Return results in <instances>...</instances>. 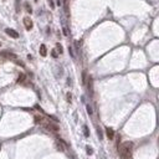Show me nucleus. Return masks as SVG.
<instances>
[{
    "mask_svg": "<svg viewBox=\"0 0 159 159\" xmlns=\"http://www.w3.org/2000/svg\"><path fill=\"white\" fill-rule=\"evenodd\" d=\"M68 51H70V54H71V56L72 57H75V54H73V51H72V49H71L70 46H68Z\"/></svg>",
    "mask_w": 159,
    "mask_h": 159,
    "instance_id": "nucleus-14",
    "label": "nucleus"
},
{
    "mask_svg": "<svg viewBox=\"0 0 159 159\" xmlns=\"http://www.w3.org/2000/svg\"><path fill=\"white\" fill-rule=\"evenodd\" d=\"M56 51L60 52V54H62V51H63V50H62V46H61L60 44H57L56 45Z\"/></svg>",
    "mask_w": 159,
    "mask_h": 159,
    "instance_id": "nucleus-12",
    "label": "nucleus"
},
{
    "mask_svg": "<svg viewBox=\"0 0 159 159\" xmlns=\"http://www.w3.org/2000/svg\"><path fill=\"white\" fill-rule=\"evenodd\" d=\"M5 33L8 34L10 38H13V39H18V38H19V34L16 33L14 29H5Z\"/></svg>",
    "mask_w": 159,
    "mask_h": 159,
    "instance_id": "nucleus-3",
    "label": "nucleus"
},
{
    "mask_svg": "<svg viewBox=\"0 0 159 159\" xmlns=\"http://www.w3.org/2000/svg\"><path fill=\"white\" fill-rule=\"evenodd\" d=\"M25 9H26V11H28V13H30V14H31V11H33V9L30 8V5H29V3H25Z\"/></svg>",
    "mask_w": 159,
    "mask_h": 159,
    "instance_id": "nucleus-11",
    "label": "nucleus"
},
{
    "mask_svg": "<svg viewBox=\"0 0 159 159\" xmlns=\"http://www.w3.org/2000/svg\"><path fill=\"white\" fill-rule=\"evenodd\" d=\"M67 101H71V94L70 93L67 94Z\"/></svg>",
    "mask_w": 159,
    "mask_h": 159,
    "instance_id": "nucleus-18",
    "label": "nucleus"
},
{
    "mask_svg": "<svg viewBox=\"0 0 159 159\" xmlns=\"http://www.w3.org/2000/svg\"><path fill=\"white\" fill-rule=\"evenodd\" d=\"M83 132H84V137H89V132L87 126H83Z\"/></svg>",
    "mask_w": 159,
    "mask_h": 159,
    "instance_id": "nucleus-10",
    "label": "nucleus"
},
{
    "mask_svg": "<svg viewBox=\"0 0 159 159\" xmlns=\"http://www.w3.org/2000/svg\"><path fill=\"white\" fill-rule=\"evenodd\" d=\"M35 1H38V0H35Z\"/></svg>",
    "mask_w": 159,
    "mask_h": 159,
    "instance_id": "nucleus-19",
    "label": "nucleus"
},
{
    "mask_svg": "<svg viewBox=\"0 0 159 159\" xmlns=\"http://www.w3.org/2000/svg\"><path fill=\"white\" fill-rule=\"evenodd\" d=\"M51 55H52V57H55V59H56V57H59V52H57L56 50H52Z\"/></svg>",
    "mask_w": 159,
    "mask_h": 159,
    "instance_id": "nucleus-13",
    "label": "nucleus"
},
{
    "mask_svg": "<svg viewBox=\"0 0 159 159\" xmlns=\"http://www.w3.org/2000/svg\"><path fill=\"white\" fill-rule=\"evenodd\" d=\"M63 33H65L66 36L68 35V30H67V28H66V26H63Z\"/></svg>",
    "mask_w": 159,
    "mask_h": 159,
    "instance_id": "nucleus-15",
    "label": "nucleus"
},
{
    "mask_svg": "<svg viewBox=\"0 0 159 159\" xmlns=\"http://www.w3.org/2000/svg\"><path fill=\"white\" fill-rule=\"evenodd\" d=\"M24 80H25V75H24V73H21V75L19 76V78H18V83H23Z\"/></svg>",
    "mask_w": 159,
    "mask_h": 159,
    "instance_id": "nucleus-9",
    "label": "nucleus"
},
{
    "mask_svg": "<svg viewBox=\"0 0 159 159\" xmlns=\"http://www.w3.org/2000/svg\"><path fill=\"white\" fill-rule=\"evenodd\" d=\"M24 25H25V29L26 30H31L33 29V21H31V19L29 16L24 18Z\"/></svg>",
    "mask_w": 159,
    "mask_h": 159,
    "instance_id": "nucleus-2",
    "label": "nucleus"
},
{
    "mask_svg": "<svg viewBox=\"0 0 159 159\" xmlns=\"http://www.w3.org/2000/svg\"><path fill=\"white\" fill-rule=\"evenodd\" d=\"M40 55H41V56H46L47 55V49H46V46H45V45H41V46H40Z\"/></svg>",
    "mask_w": 159,
    "mask_h": 159,
    "instance_id": "nucleus-7",
    "label": "nucleus"
},
{
    "mask_svg": "<svg viewBox=\"0 0 159 159\" xmlns=\"http://www.w3.org/2000/svg\"><path fill=\"white\" fill-rule=\"evenodd\" d=\"M0 46H1V44H0Z\"/></svg>",
    "mask_w": 159,
    "mask_h": 159,
    "instance_id": "nucleus-20",
    "label": "nucleus"
},
{
    "mask_svg": "<svg viewBox=\"0 0 159 159\" xmlns=\"http://www.w3.org/2000/svg\"><path fill=\"white\" fill-rule=\"evenodd\" d=\"M87 112H88L89 114H92V108L89 107V106H87Z\"/></svg>",
    "mask_w": 159,
    "mask_h": 159,
    "instance_id": "nucleus-17",
    "label": "nucleus"
},
{
    "mask_svg": "<svg viewBox=\"0 0 159 159\" xmlns=\"http://www.w3.org/2000/svg\"><path fill=\"white\" fill-rule=\"evenodd\" d=\"M132 148H133V144H132L131 142H124V143H122V144L118 147L119 157H121L122 159H131Z\"/></svg>",
    "mask_w": 159,
    "mask_h": 159,
    "instance_id": "nucleus-1",
    "label": "nucleus"
},
{
    "mask_svg": "<svg viewBox=\"0 0 159 159\" xmlns=\"http://www.w3.org/2000/svg\"><path fill=\"white\" fill-rule=\"evenodd\" d=\"M63 145H65V143H63L62 140H57V142H56L57 149H60L61 152H63V150H65V147H63Z\"/></svg>",
    "mask_w": 159,
    "mask_h": 159,
    "instance_id": "nucleus-6",
    "label": "nucleus"
},
{
    "mask_svg": "<svg viewBox=\"0 0 159 159\" xmlns=\"http://www.w3.org/2000/svg\"><path fill=\"white\" fill-rule=\"evenodd\" d=\"M15 10L16 13H20V0H15Z\"/></svg>",
    "mask_w": 159,
    "mask_h": 159,
    "instance_id": "nucleus-8",
    "label": "nucleus"
},
{
    "mask_svg": "<svg viewBox=\"0 0 159 159\" xmlns=\"http://www.w3.org/2000/svg\"><path fill=\"white\" fill-rule=\"evenodd\" d=\"M63 10L67 16H70V0H63Z\"/></svg>",
    "mask_w": 159,
    "mask_h": 159,
    "instance_id": "nucleus-4",
    "label": "nucleus"
},
{
    "mask_svg": "<svg viewBox=\"0 0 159 159\" xmlns=\"http://www.w3.org/2000/svg\"><path fill=\"white\" fill-rule=\"evenodd\" d=\"M106 133H107V137L109 139H113V137H114V132H113L112 128H106Z\"/></svg>",
    "mask_w": 159,
    "mask_h": 159,
    "instance_id": "nucleus-5",
    "label": "nucleus"
},
{
    "mask_svg": "<svg viewBox=\"0 0 159 159\" xmlns=\"http://www.w3.org/2000/svg\"><path fill=\"white\" fill-rule=\"evenodd\" d=\"M87 153H88V154H92V153H93V152H92V148L87 147Z\"/></svg>",
    "mask_w": 159,
    "mask_h": 159,
    "instance_id": "nucleus-16",
    "label": "nucleus"
}]
</instances>
